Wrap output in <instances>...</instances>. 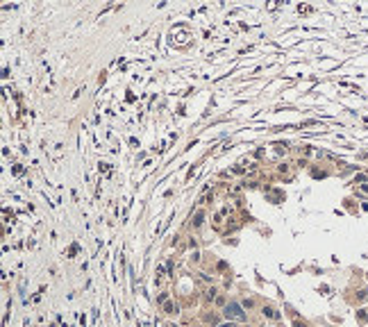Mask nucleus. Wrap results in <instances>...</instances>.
<instances>
[{"label": "nucleus", "instance_id": "f257e3e1", "mask_svg": "<svg viewBox=\"0 0 368 327\" xmlns=\"http://www.w3.org/2000/svg\"><path fill=\"white\" fill-rule=\"evenodd\" d=\"M243 304H236V302H232L227 309H225V318H232V320H245V314L243 309H241Z\"/></svg>", "mask_w": 368, "mask_h": 327}, {"label": "nucleus", "instance_id": "f03ea898", "mask_svg": "<svg viewBox=\"0 0 368 327\" xmlns=\"http://www.w3.org/2000/svg\"><path fill=\"white\" fill-rule=\"evenodd\" d=\"M264 316H268V318H277V311L273 309V307H264V311H261Z\"/></svg>", "mask_w": 368, "mask_h": 327}, {"label": "nucleus", "instance_id": "7ed1b4c3", "mask_svg": "<svg viewBox=\"0 0 368 327\" xmlns=\"http://www.w3.org/2000/svg\"><path fill=\"white\" fill-rule=\"evenodd\" d=\"M202 218H205V214H202V211H198V214H195V220H193V223H195V225H202Z\"/></svg>", "mask_w": 368, "mask_h": 327}, {"label": "nucleus", "instance_id": "20e7f679", "mask_svg": "<svg viewBox=\"0 0 368 327\" xmlns=\"http://www.w3.org/2000/svg\"><path fill=\"white\" fill-rule=\"evenodd\" d=\"M252 307H255L252 300H243V309H252Z\"/></svg>", "mask_w": 368, "mask_h": 327}]
</instances>
